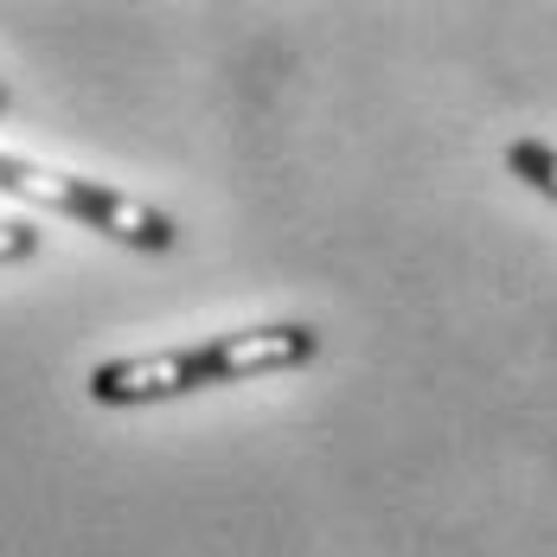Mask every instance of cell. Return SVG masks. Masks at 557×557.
Instances as JSON below:
<instances>
[{
	"label": "cell",
	"instance_id": "1",
	"mask_svg": "<svg viewBox=\"0 0 557 557\" xmlns=\"http://www.w3.org/2000/svg\"><path fill=\"white\" fill-rule=\"evenodd\" d=\"M0 193L7 199H26V206H46V212H64V219H84L90 231H103L128 250H173V219L154 212L148 199L122 193L110 180H84V173H58L39 168L26 154H0Z\"/></svg>",
	"mask_w": 557,
	"mask_h": 557
},
{
	"label": "cell",
	"instance_id": "2",
	"mask_svg": "<svg viewBox=\"0 0 557 557\" xmlns=\"http://www.w3.org/2000/svg\"><path fill=\"white\" fill-rule=\"evenodd\" d=\"M321 352V334L308 321H276V327H244V334L199 339V359L212 372V385H237V379H263V372H295Z\"/></svg>",
	"mask_w": 557,
	"mask_h": 557
},
{
	"label": "cell",
	"instance_id": "3",
	"mask_svg": "<svg viewBox=\"0 0 557 557\" xmlns=\"http://www.w3.org/2000/svg\"><path fill=\"white\" fill-rule=\"evenodd\" d=\"M206 385H212V372H206L199 346L103 359V366L90 372V397H97V404H161V397H186V391H206Z\"/></svg>",
	"mask_w": 557,
	"mask_h": 557
},
{
	"label": "cell",
	"instance_id": "4",
	"mask_svg": "<svg viewBox=\"0 0 557 557\" xmlns=\"http://www.w3.org/2000/svg\"><path fill=\"white\" fill-rule=\"evenodd\" d=\"M506 168L519 173L532 193L557 199V148H545V141H512V148H506Z\"/></svg>",
	"mask_w": 557,
	"mask_h": 557
},
{
	"label": "cell",
	"instance_id": "5",
	"mask_svg": "<svg viewBox=\"0 0 557 557\" xmlns=\"http://www.w3.org/2000/svg\"><path fill=\"white\" fill-rule=\"evenodd\" d=\"M39 250V224L33 219H0V263H26Z\"/></svg>",
	"mask_w": 557,
	"mask_h": 557
},
{
	"label": "cell",
	"instance_id": "6",
	"mask_svg": "<svg viewBox=\"0 0 557 557\" xmlns=\"http://www.w3.org/2000/svg\"><path fill=\"white\" fill-rule=\"evenodd\" d=\"M0 110H7V84H0Z\"/></svg>",
	"mask_w": 557,
	"mask_h": 557
}]
</instances>
